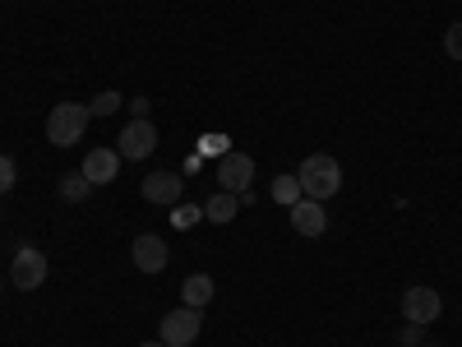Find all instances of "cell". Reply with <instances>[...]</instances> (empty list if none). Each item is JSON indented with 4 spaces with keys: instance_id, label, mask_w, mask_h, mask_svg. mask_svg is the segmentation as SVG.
Masks as SVG:
<instances>
[{
    "instance_id": "1",
    "label": "cell",
    "mask_w": 462,
    "mask_h": 347,
    "mask_svg": "<svg viewBox=\"0 0 462 347\" xmlns=\"http://www.w3.org/2000/svg\"><path fill=\"white\" fill-rule=\"evenodd\" d=\"M296 181H300V190H305V200H333L337 190H342V167H337V158H328V153H310V158L300 163V172H296Z\"/></svg>"
},
{
    "instance_id": "2",
    "label": "cell",
    "mask_w": 462,
    "mask_h": 347,
    "mask_svg": "<svg viewBox=\"0 0 462 347\" xmlns=\"http://www.w3.org/2000/svg\"><path fill=\"white\" fill-rule=\"evenodd\" d=\"M88 121H93V111H88L84 102H56L51 116H47V139H51L56 148H74V144L84 139Z\"/></svg>"
},
{
    "instance_id": "3",
    "label": "cell",
    "mask_w": 462,
    "mask_h": 347,
    "mask_svg": "<svg viewBox=\"0 0 462 347\" xmlns=\"http://www.w3.org/2000/svg\"><path fill=\"white\" fill-rule=\"evenodd\" d=\"M47 283V255L32 250V246H19V255L10 259V287L19 292H37Z\"/></svg>"
},
{
    "instance_id": "4",
    "label": "cell",
    "mask_w": 462,
    "mask_h": 347,
    "mask_svg": "<svg viewBox=\"0 0 462 347\" xmlns=\"http://www.w3.org/2000/svg\"><path fill=\"white\" fill-rule=\"evenodd\" d=\"M199 329H204V315L195 311V305H180V311L162 315V324H158V338H162L167 347H189V342L199 338Z\"/></svg>"
},
{
    "instance_id": "5",
    "label": "cell",
    "mask_w": 462,
    "mask_h": 347,
    "mask_svg": "<svg viewBox=\"0 0 462 347\" xmlns=\"http://www.w3.org/2000/svg\"><path fill=\"white\" fill-rule=\"evenodd\" d=\"M439 311H444V296L435 292V287H407L402 292V320L407 324H435L439 320Z\"/></svg>"
},
{
    "instance_id": "6",
    "label": "cell",
    "mask_w": 462,
    "mask_h": 347,
    "mask_svg": "<svg viewBox=\"0 0 462 347\" xmlns=\"http://www.w3.org/2000/svg\"><path fill=\"white\" fill-rule=\"evenodd\" d=\"M152 148H158V126H152V121H130V126L121 130V144H116V153H121V158H130V163L152 158Z\"/></svg>"
},
{
    "instance_id": "7",
    "label": "cell",
    "mask_w": 462,
    "mask_h": 347,
    "mask_svg": "<svg viewBox=\"0 0 462 347\" xmlns=\"http://www.w3.org/2000/svg\"><path fill=\"white\" fill-rule=\"evenodd\" d=\"M254 181V158L250 153H226V158H217V185L231 190V195H245Z\"/></svg>"
},
{
    "instance_id": "8",
    "label": "cell",
    "mask_w": 462,
    "mask_h": 347,
    "mask_svg": "<svg viewBox=\"0 0 462 347\" xmlns=\"http://www.w3.org/2000/svg\"><path fill=\"white\" fill-rule=\"evenodd\" d=\"M130 259H134L139 274H162L167 259H171V250H167V241H162V237L143 231V237H134V246H130Z\"/></svg>"
},
{
    "instance_id": "9",
    "label": "cell",
    "mask_w": 462,
    "mask_h": 347,
    "mask_svg": "<svg viewBox=\"0 0 462 347\" xmlns=\"http://www.w3.org/2000/svg\"><path fill=\"white\" fill-rule=\"evenodd\" d=\"M139 195H143L148 204H180V195H185V176H176V172H152V176H143Z\"/></svg>"
},
{
    "instance_id": "10",
    "label": "cell",
    "mask_w": 462,
    "mask_h": 347,
    "mask_svg": "<svg viewBox=\"0 0 462 347\" xmlns=\"http://www.w3.org/2000/svg\"><path fill=\"white\" fill-rule=\"evenodd\" d=\"M287 213H291V227L300 231V237H324L328 213H324V204H319V200H305V195H300Z\"/></svg>"
},
{
    "instance_id": "11",
    "label": "cell",
    "mask_w": 462,
    "mask_h": 347,
    "mask_svg": "<svg viewBox=\"0 0 462 347\" xmlns=\"http://www.w3.org/2000/svg\"><path fill=\"white\" fill-rule=\"evenodd\" d=\"M93 185H111L116 176H121V153L116 148H88V158H84V167H79Z\"/></svg>"
},
{
    "instance_id": "12",
    "label": "cell",
    "mask_w": 462,
    "mask_h": 347,
    "mask_svg": "<svg viewBox=\"0 0 462 347\" xmlns=\"http://www.w3.org/2000/svg\"><path fill=\"white\" fill-rule=\"evenodd\" d=\"M213 292H217V287H213L208 274H189V278L180 283V301H185V305H195V311H204V305L213 301Z\"/></svg>"
},
{
    "instance_id": "13",
    "label": "cell",
    "mask_w": 462,
    "mask_h": 347,
    "mask_svg": "<svg viewBox=\"0 0 462 347\" xmlns=\"http://www.w3.org/2000/svg\"><path fill=\"white\" fill-rule=\"evenodd\" d=\"M236 213H241V195H231V190H217V195L204 204V218L208 222H231Z\"/></svg>"
},
{
    "instance_id": "14",
    "label": "cell",
    "mask_w": 462,
    "mask_h": 347,
    "mask_svg": "<svg viewBox=\"0 0 462 347\" xmlns=\"http://www.w3.org/2000/svg\"><path fill=\"white\" fill-rule=\"evenodd\" d=\"M93 190H97V185H93L84 172H69V176H60V200H65V204H84V200L93 195Z\"/></svg>"
},
{
    "instance_id": "15",
    "label": "cell",
    "mask_w": 462,
    "mask_h": 347,
    "mask_svg": "<svg viewBox=\"0 0 462 347\" xmlns=\"http://www.w3.org/2000/svg\"><path fill=\"white\" fill-rule=\"evenodd\" d=\"M268 195H273V200H278L282 209H291V204H296V200L305 195V190H300V181H296V172H291V176H278V181H273V190H268Z\"/></svg>"
},
{
    "instance_id": "16",
    "label": "cell",
    "mask_w": 462,
    "mask_h": 347,
    "mask_svg": "<svg viewBox=\"0 0 462 347\" xmlns=\"http://www.w3.org/2000/svg\"><path fill=\"white\" fill-rule=\"evenodd\" d=\"M195 153H204V158H226L231 144H226V135H217V130H213V135H204V139H199V148H195Z\"/></svg>"
},
{
    "instance_id": "17",
    "label": "cell",
    "mask_w": 462,
    "mask_h": 347,
    "mask_svg": "<svg viewBox=\"0 0 462 347\" xmlns=\"http://www.w3.org/2000/svg\"><path fill=\"white\" fill-rule=\"evenodd\" d=\"M88 111H93V116H116V111H121V93H111V89L97 93V98L88 102Z\"/></svg>"
},
{
    "instance_id": "18",
    "label": "cell",
    "mask_w": 462,
    "mask_h": 347,
    "mask_svg": "<svg viewBox=\"0 0 462 347\" xmlns=\"http://www.w3.org/2000/svg\"><path fill=\"white\" fill-rule=\"evenodd\" d=\"M199 218H204V209H199V204H176V213H171V222H176L180 231H185V227H195Z\"/></svg>"
},
{
    "instance_id": "19",
    "label": "cell",
    "mask_w": 462,
    "mask_h": 347,
    "mask_svg": "<svg viewBox=\"0 0 462 347\" xmlns=\"http://www.w3.org/2000/svg\"><path fill=\"white\" fill-rule=\"evenodd\" d=\"M444 52H448L453 61H462V23H453V28L444 33Z\"/></svg>"
},
{
    "instance_id": "20",
    "label": "cell",
    "mask_w": 462,
    "mask_h": 347,
    "mask_svg": "<svg viewBox=\"0 0 462 347\" xmlns=\"http://www.w3.org/2000/svg\"><path fill=\"white\" fill-rule=\"evenodd\" d=\"M10 190H14V163L0 153V195H10Z\"/></svg>"
},
{
    "instance_id": "21",
    "label": "cell",
    "mask_w": 462,
    "mask_h": 347,
    "mask_svg": "<svg viewBox=\"0 0 462 347\" xmlns=\"http://www.w3.org/2000/svg\"><path fill=\"white\" fill-rule=\"evenodd\" d=\"M125 107L134 111V121H148V107H152V102H148V98H130Z\"/></svg>"
},
{
    "instance_id": "22",
    "label": "cell",
    "mask_w": 462,
    "mask_h": 347,
    "mask_svg": "<svg viewBox=\"0 0 462 347\" xmlns=\"http://www.w3.org/2000/svg\"><path fill=\"white\" fill-rule=\"evenodd\" d=\"M195 172H204V153H189L185 158V176H195Z\"/></svg>"
},
{
    "instance_id": "23",
    "label": "cell",
    "mask_w": 462,
    "mask_h": 347,
    "mask_svg": "<svg viewBox=\"0 0 462 347\" xmlns=\"http://www.w3.org/2000/svg\"><path fill=\"white\" fill-rule=\"evenodd\" d=\"M139 347H167V342H162V338H158V342H139Z\"/></svg>"
},
{
    "instance_id": "24",
    "label": "cell",
    "mask_w": 462,
    "mask_h": 347,
    "mask_svg": "<svg viewBox=\"0 0 462 347\" xmlns=\"http://www.w3.org/2000/svg\"><path fill=\"white\" fill-rule=\"evenodd\" d=\"M430 347H435V342H430Z\"/></svg>"
}]
</instances>
